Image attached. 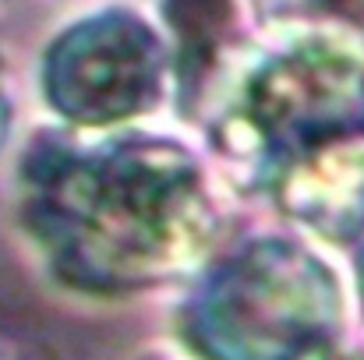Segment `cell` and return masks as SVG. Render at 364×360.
Instances as JSON below:
<instances>
[{
  "label": "cell",
  "instance_id": "7a4b0ae2",
  "mask_svg": "<svg viewBox=\"0 0 364 360\" xmlns=\"http://www.w3.org/2000/svg\"><path fill=\"white\" fill-rule=\"evenodd\" d=\"M340 329V286L322 258L290 240H255L216 265L184 307L202 360H308Z\"/></svg>",
  "mask_w": 364,
  "mask_h": 360
},
{
  "label": "cell",
  "instance_id": "6da1fadb",
  "mask_svg": "<svg viewBox=\"0 0 364 360\" xmlns=\"http://www.w3.org/2000/svg\"><path fill=\"white\" fill-rule=\"evenodd\" d=\"M21 219L46 265L89 293L188 272L216 237L198 163L152 134L36 141L21 163Z\"/></svg>",
  "mask_w": 364,
  "mask_h": 360
},
{
  "label": "cell",
  "instance_id": "30bf717a",
  "mask_svg": "<svg viewBox=\"0 0 364 360\" xmlns=\"http://www.w3.org/2000/svg\"><path fill=\"white\" fill-rule=\"evenodd\" d=\"M361 297H364V258H361Z\"/></svg>",
  "mask_w": 364,
  "mask_h": 360
},
{
  "label": "cell",
  "instance_id": "277c9868",
  "mask_svg": "<svg viewBox=\"0 0 364 360\" xmlns=\"http://www.w3.org/2000/svg\"><path fill=\"white\" fill-rule=\"evenodd\" d=\"M163 78L166 50L131 11H100L75 21L43 60L46 103L75 127H114L152 110Z\"/></svg>",
  "mask_w": 364,
  "mask_h": 360
},
{
  "label": "cell",
  "instance_id": "ba28073f",
  "mask_svg": "<svg viewBox=\"0 0 364 360\" xmlns=\"http://www.w3.org/2000/svg\"><path fill=\"white\" fill-rule=\"evenodd\" d=\"M308 360H364V347H340L336 339L322 350H315Z\"/></svg>",
  "mask_w": 364,
  "mask_h": 360
},
{
  "label": "cell",
  "instance_id": "8992f818",
  "mask_svg": "<svg viewBox=\"0 0 364 360\" xmlns=\"http://www.w3.org/2000/svg\"><path fill=\"white\" fill-rule=\"evenodd\" d=\"M163 21L177 39V64L181 85L191 89L213 67L223 36L230 28L234 0H159Z\"/></svg>",
  "mask_w": 364,
  "mask_h": 360
},
{
  "label": "cell",
  "instance_id": "5b68a950",
  "mask_svg": "<svg viewBox=\"0 0 364 360\" xmlns=\"http://www.w3.org/2000/svg\"><path fill=\"white\" fill-rule=\"evenodd\" d=\"M272 180L283 212L318 237L350 240L364 230V148L358 145H329Z\"/></svg>",
  "mask_w": 364,
  "mask_h": 360
},
{
  "label": "cell",
  "instance_id": "52a82bcc",
  "mask_svg": "<svg viewBox=\"0 0 364 360\" xmlns=\"http://www.w3.org/2000/svg\"><path fill=\"white\" fill-rule=\"evenodd\" d=\"M255 11L269 28L294 32L297 43L364 46V0H255Z\"/></svg>",
  "mask_w": 364,
  "mask_h": 360
},
{
  "label": "cell",
  "instance_id": "9c48e42d",
  "mask_svg": "<svg viewBox=\"0 0 364 360\" xmlns=\"http://www.w3.org/2000/svg\"><path fill=\"white\" fill-rule=\"evenodd\" d=\"M7 124H11V103H7V92H4V82H0V145L7 138Z\"/></svg>",
  "mask_w": 364,
  "mask_h": 360
},
{
  "label": "cell",
  "instance_id": "3957f363",
  "mask_svg": "<svg viewBox=\"0 0 364 360\" xmlns=\"http://www.w3.org/2000/svg\"><path fill=\"white\" fill-rule=\"evenodd\" d=\"M354 138H364V67L322 43H297L258 64L220 124V145L272 177Z\"/></svg>",
  "mask_w": 364,
  "mask_h": 360
}]
</instances>
